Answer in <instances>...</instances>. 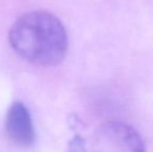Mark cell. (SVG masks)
I'll use <instances>...</instances> for the list:
<instances>
[{"label": "cell", "instance_id": "1", "mask_svg": "<svg viewBox=\"0 0 153 152\" xmlns=\"http://www.w3.org/2000/svg\"><path fill=\"white\" fill-rule=\"evenodd\" d=\"M8 39L21 57L40 66L62 63L68 50L65 26L54 15L44 10L21 16L13 24Z\"/></svg>", "mask_w": 153, "mask_h": 152}, {"label": "cell", "instance_id": "2", "mask_svg": "<svg viewBox=\"0 0 153 152\" xmlns=\"http://www.w3.org/2000/svg\"><path fill=\"white\" fill-rule=\"evenodd\" d=\"M82 152H146L143 138L135 128L122 121H108L99 126Z\"/></svg>", "mask_w": 153, "mask_h": 152}, {"label": "cell", "instance_id": "3", "mask_svg": "<svg viewBox=\"0 0 153 152\" xmlns=\"http://www.w3.org/2000/svg\"><path fill=\"white\" fill-rule=\"evenodd\" d=\"M5 131L15 145L23 148L31 147L36 142V132L27 108L16 101L8 108L5 117Z\"/></svg>", "mask_w": 153, "mask_h": 152}]
</instances>
